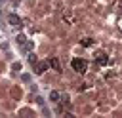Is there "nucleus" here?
Returning a JSON list of instances; mask_svg holds the SVG:
<instances>
[{
  "mask_svg": "<svg viewBox=\"0 0 122 118\" xmlns=\"http://www.w3.org/2000/svg\"><path fill=\"white\" fill-rule=\"evenodd\" d=\"M71 65H72V69H74L76 72H86V67H88L86 61H82V59H72Z\"/></svg>",
  "mask_w": 122,
  "mask_h": 118,
  "instance_id": "nucleus-1",
  "label": "nucleus"
},
{
  "mask_svg": "<svg viewBox=\"0 0 122 118\" xmlns=\"http://www.w3.org/2000/svg\"><path fill=\"white\" fill-rule=\"evenodd\" d=\"M8 21H10V25H13V27H19V25H21V19H19L17 15H13V13L8 15Z\"/></svg>",
  "mask_w": 122,
  "mask_h": 118,
  "instance_id": "nucleus-2",
  "label": "nucleus"
},
{
  "mask_svg": "<svg viewBox=\"0 0 122 118\" xmlns=\"http://www.w3.org/2000/svg\"><path fill=\"white\" fill-rule=\"evenodd\" d=\"M17 42H19V46H21L23 49H29V44H27V38H25L23 34H19V36H17Z\"/></svg>",
  "mask_w": 122,
  "mask_h": 118,
  "instance_id": "nucleus-3",
  "label": "nucleus"
},
{
  "mask_svg": "<svg viewBox=\"0 0 122 118\" xmlns=\"http://www.w3.org/2000/svg\"><path fill=\"white\" fill-rule=\"evenodd\" d=\"M46 69H48V63H44V61H42V63H38V65H36V74H42Z\"/></svg>",
  "mask_w": 122,
  "mask_h": 118,
  "instance_id": "nucleus-4",
  "label": "nucleus"
},
{
  "mask_svg": "<svg viewBox=\"0 0 122 118\" xmlns=\"http://www.w3.org/2000/svg\"><path fill=\"white\" fill-rule=\"evenodd\" d=\"M97 63H99V65H105V63H107V55H105V53H97Z\"/></svg>",
  "mask_w": 122,
  "mask_h": 118,
  "instance_id": "nucleus-5",
  "label": "nucleus"
},
{
  "mask_svg": "<svg viewBox=\"0 0 122 118\" xmlns=\"http://www.w3.org/2000/svg\"><path fill=\"white\" fill-rule=\"evenodd\" d=\"M50 99H51V101H59V99H61L59 91H51V93H50Z\"/></svg>",
  "mask_w": 122,
  "mask_h": 118,
  "instance_id": "nucleus-6",
  "label": "nucleus"
},
{
  "mask_svg": "<svg viewBox=\"0 0 122 118\" xmlns=\"http://www.w3.org/2000/svg\"><path fill=\"white\" fill-rule=\"evenodd\" d=\"M51 67H53L55 70H61V65H59V61H57V59H51Z\"/></svg>",
  "mask_w": 122,
  "mask_h": 118,
  "instance_id": "nucleus-7",
  "label": "nucleus"
},
{
  "mask_svg": "<svg viewBox=\"0 0 122 118\" xmlns=\"http://www.w3.org/2000/svg\"><path fill=\"white\" fill-rule=\"evenodd\" d=\"M90 44H92V40H88V38H86V40H82V46H90Z\"/></svg>",
  "mask_w": 122,
  "mask_h": 118,
  "instance_id": "nucleus-8",
  "label": "nucleus"
}]
</instances>
